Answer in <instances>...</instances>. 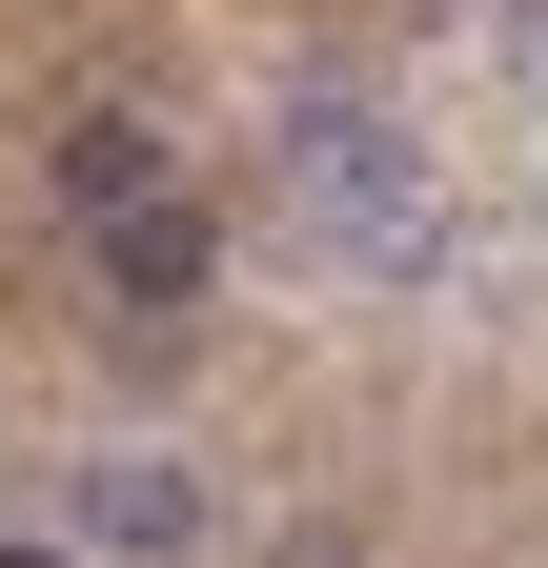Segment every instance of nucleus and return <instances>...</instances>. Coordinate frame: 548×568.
<instances>
[{"instance_id":"1","label":"nucleus","mask_w":548,"mask_h":568,"mask_svg":"<svg viewBox=\"0 0 548 568\" xmlns=\"http://www.w3.org/2000/svg\"><path fill=\"white\" fill-rule=\"evenodd\" d=\"M285 203H305L366 284H427V264H447V183H427V142H406L366 82H305V102H285Z\"/></svg>"},{"instance_id":"2","label":"nucleus","mask_w":548,"mask_h":568,"mask_svg":"<svg viewBox=\"0 0 548 568\" xmlns=\"http://www.w3.org/2000/svg\"><path fill=\"white\" fill-rule=\"evenodd\" d=\"M203 528H224V508H203V467H163V447L61 467V548H82V568H183Z\"/></svg>"},{"instance_id":"3","label":"nucleus","mask_w":548,"mask_h":568,"mask_svg":"<svg viewBox=\"0 0 548 568\" xmlns=\"http://www.w3.org/2000/svg\"><path fill=\"white\" fill-rule=\"evenodd\" d=\"M82 244H102V305H122V325H183L203 284H224V224H203L183 183H143V203H102Z\"/></svg>"},{"instance_id":"4","label":"nucleus","mask_w":548,"mask_h":568,"mask_svg":"<svg viewBox=\"0 0 548 568\" xmlns=\"http://www.w3.org/2000/svg\"><path fill=\"white\" fill-rule=\"evenodd\" d=\"M41 183L82 203V224H102V203H143V183H163V122H143V102H82V122H61V163H41Z\"/></svg>"},{"instance_id":"5","label":"nucleus","mask_w":548,"mask_h":568,"mask_svg":"<svg viewBox=\"0 0 548 568\" xmlns=\"http://www.w3.org/2000/svg\"><path fill=\"white\" fill-rule=\"evenodd\" d=\"M0 568H82V548H41V528H0Z\"/></svg>"}]
</instances>
